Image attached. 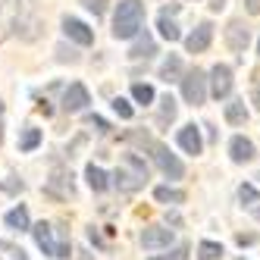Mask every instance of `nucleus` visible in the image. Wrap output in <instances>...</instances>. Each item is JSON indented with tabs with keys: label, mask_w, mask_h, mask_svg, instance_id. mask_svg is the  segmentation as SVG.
I'll list each match as a JSON object with an SVG mask.
<instances>
[{
	"label": "nucleus",
	"mask_w": 260,
	"mask_h": 260,
	"mask_svg": "<svg viewBox=\"0 0 260 260\" xmlns=\"http://www.w3.org/2000/svg\"><path fill=\"white\" fill-rule=\"evenodd\" d=\"M147 182V163L138 154H122L116 173H113V185L122 194H135L138 188H144Z\"/></svg>",
	"instance_id": "f257e3e1"
},
{
	"label": "nucleus",
	"mask_w": 260,
	"mask_h": 260,
	"mask_svg": "<svg viewBox=\"0 0 260 260\" xmlns=\"http://www.w3.org/2000/svg\"><path fill=\"white\" fill-rule=\"evenodd\" d=\"M144 22V4L141 0H119L113 16V38H135Z\"/></svg>",
	"instance_id": "f03ea898"
},
{
	"label": "nucleus",
	"mask_w": 260,
	"mask_h": 260,
	"mask_svg": "<svg viewBox=\"0 0 260 260\" xmlns=\"http://www.w3.org/2000/svg\"><path fill=\"white\" fill-rule=\"evenodd\" d=\"M132 138H138L147 151H151V157H154V163L160 166V173L166 176V179H182L185 176V166H182V160L170 151L166 144H160V141H151L147 135H132Z\"/></svg>",
	"instance_id": "7ed1b4c3"
},
{
	"label": "nucleus",
	"mask_w": 260,
	"mask_h": 260,
	"mask_svg": "<svg viewBox=\"0 0 260 260\" xmlns=\"http://www.w3.org/2000/svg\"><path fill=\"white\" fill-rule=\"evenodd\" d=\"M31 235H35L38 248H41L47 257H60V260H69V257H72V245H69V238L53 241V226H50V222H38V226H31Z\"/></svg>",
	"instance_id": "20e7f679"
},
{
	"label": "nucleus",
	"mask_w": 260,
	"mask_h": 260,
	"mask_svg": "<svg viewBox=\"0 0 260 260\" xmlns=\"http://www.w3.org/2000/svg\"><path fill=\"white\" fill-rule=\"evenodd\" d=\"M179 82H182V98H185V104L198 107V104L207 101V72L191 69V72H185Z\"/></svg>",
	"instance_id": "39448f33"
},
{
	"label": "nucleus",
	"mask_w": 260,
	"mask_h": 260,
	"mask_svg": "<svg viewBox=\"0 0 260 260\" xmlns=\"http://www.w3.org/2000/svg\"><path fill=\"white\" fill-rule=\"evenodd\" d=\"M44 191H47L50 198H57V201L72 198V194H76V185H72V173H66V170H53V176H50V179H47V185H44Z\"/></svg>",
	"instance_id": "423d86ee"
},
{
	"label": "nucleus",
	"mask_w": 260,
	"mask_h": 260,
	"mask_svg": "<svg viewBox=\"0 0 260 260\" xmlns=\"http://www.w3.org/2000/svg\"><path fill=\"white\" fill-rule=\"evenodd\" d=\"M210 94L216 98V101H222V98H229V91H232V69L226 66V63H216L213 69H210Z\"/></svg>",
	"instance_id": "0eeeda50"
},
{
	"label": "nucleus",
	"mask_w": 260,
	"mask_h": 260,
	"mask_svg": "<svg viewBox=\"0 0 260 260\" xmlns=\"http://www.w3.org/2000/svg\"><path fill=\"white\" fill-rule=\"evenodd\" d=\"M22 13V0H0V41H7V35L16 28Z\"/></svg>",
	"instance_id": "6e6552de"
},
{
	"label": "nucleus",
	"mask_w": 260,
	"mask_h": 260,
	"mask_svg": "<svg viewBox=\"0 0 260 260\" xmlns=\"http://www.w3.org/2000/svg\"><path fill=\"white\" fill-rule=\"evenodd\" d=\"M91 104V94H88V88L85 85H69L66 91H63V110L66 113H82V110Z\"/></svg>",
	"instance_id": "1a4fd4ad"
},
{
	"label": "nucleus",
	"mask_w": 260,
	"mask_h": 260,
	"mask_svg": "<svg viewBox=\"0 0 260 260\" xmlns=\"http://www.w3.org/2000/svg\"><path fill=\"white\" fill-rule=\"evenodd\" d=\"M210 41H213V25L210 22H201L188 38H185V50H188V53H204V50L210 47Z\"/></svg>",
	"instance_id": "9d476101"
},
{
	"label": "nucleus",
	"mask_w": 260,
	"mask_h": 260,
	"mask_svg": "<svg viewBox=\"0 0 260 260\" xmlns=\"http://www.w3.org/2000/svg\"><path fill=\"white\" fill-rule=\"evenodd\" d=\"M170 241H173V229H166V226H147L141 232V245L147 251H157V248H170Z\"/></svg>",
	"instance_id": "9b49d317"
},
{
	"label": "nucleus",
	"mask_w": 260,
	"mask_h": 260,
	"mask_svg": "<svg viewBox=\"0 0 260 260\" xmlns=\"http://www.w3.org/2000/svg\"><path fill=\"white\" fill-rule=\"evenodd\" d=\"M226 44H229L235 53H241V50L251 44V31H248V25L241 22V19H232V22L226 25Z\"/></svg>",
	"instance_id": "f8f14e48"
},
{
	"label": "nucleus",
	"mask_w": 260,
	"mask_h": 260,
	"mask_svg": "<svg viewBox=\"0 0 260 260\" xmlns=\"http://www.w3.org/2000/svg\"><path fill=\"white\" fill-rule=\"evenodd\" d=\"M63 31H66L69 41H76L82 47H88L91 41H94V31H91L82 19H72V16H66V19H63Z\"/></svg>",
	"instance_id": "ddd939ff"
},
{
	"label": "nucleus",
	"mask_w": 260,
	"mask_h": 260,
	"mask_svg": "<svg viewBox=\"0 0 260 260\" xmlns=\"http://www.w3.org/2000/svg\"><path fill=\"white\" fill-rule=\"evenodd\" d=\"M254 141L251 138H245V135H235L232 141H229V157L235 160V163H251L254 160Z\"/></svg>",
	"instance_id": "4468645a"
},
{
	"label": "nucleus",
	"mask_w": 260,
	"mask_h": 260,
	"mask_svg": "<svg viewBox=\"0 0 260 260\" xmlns=\"http://www.w3.org/2000/svg\"><path fill=\"white\" fill-rule=\"evenodd\" d=\"M179 147H182L185 154H191V157H198V154L204 151V141H201L198 125H185V128H179Z\"/></svg>",
	"instance_id": "2eb2a0df"
},
{
	"label": "nucleus",
	"mask_w": 260,
	"mask_h": 260,
	"mask_svg": "<svg viewBox=\"0 0 260 260\" xmlns=\"http://www.w3.org/2000/svg\"><path fill=\"white\" fill-rule=\"evenodd\" d=\"M176 10H179V7H166V10L160 13V19H157V28H160V38H166V41H179V38H182V31H179V25L173 22V16H176Z\"/></svg>",
	"instance_id": "dca6fc26"
},
{
	"label": "nucleus",
	"mask_w": 260,
	"mask_h": 260,
	"mask_svg": "<svg viewBox=\"0 0 260 260\" xmlns=\"http://www.w3.org/2000/svg\"><path fill=\"white\" fill-rule=\"evenodd\" d=\"M135 44H132V50H128V57L132 60H147V57H154L157 53V44H154V38L151 35H135Z\"/></svg>",
	"instance_id": "f3484780"
},
{
	"label": "nucleus",
	"mask_w": 260,
	"mask_h": 260,
	"mask_svg": "<svg viewBox=\"0 0 260 260\" xmlns=\"http://www.w3.org/2000/svg\"><path fill=\"white\" fill-rule=\"evenodd\" d=\"M160 79H163V82H179V79H182V60L176 57V53H170V57L163 60V66H160Z\"/></svg>",
	"instance_id": "a211bd4d"
},
{
	"label": "nucleus",
	"mask_w": 260,
	"mask_h": 260,
	"mask_svg": "<svg viewBox=\"0 0 260 260\" xmlns=\"http://www.w3.org/2000/svg\"><path fill=\"white\" fill-rule=\"evenodd\" d=\"M7 226H10V229H16V232H25V229H31L28 210L22 207V204H19V207H13V210L7 213Z\"/></svg>",
	"instance_id": "6ab92c4d"
},
{
	"label": "nucleus",
	"mask_w": 260,
	"mask_h": 260,
	"mask_svg": "<svg viewBox=\"0 0 260 260\" xmlns=\"http://www.w3.org/2000/svg\"><path fill=\"white\" fill-rule=\"evenodd\" d=\"M85 179H88V185H91L94 191H107V185H110V176L101 170V166H94V163H88Z\"/></svg>",
	"instance_id": "aec40b11"
},
{
	"label": "nucleus",
	"mask_w": 260,
	"mask_h": 260,
	"mask_svg": "<svg viewBox=\"0 0 260 260\" xmlns=\"http://www.w3.org/2000/svg\"><path fill=\"white\" fill-rule=\"evenodd\" d=\"M245 119H248V107H245V101H232V104H226V122L241 125Z\"/></svg>",
	"instance_id": "412c9836"
},
{
	"label": "nucleus",
	"mask_w": 260,
	"mask_h": 260,
	"mask_svg": "<svg viewBox=\"0 0 260 260\" xmlns=\"http://www.w3.org/2000/svg\"><path fill=\"white\" fill-rule=\"evenodd\" d=\"M154 198H157L160 204H182V201H185V191L170 188V185H160V188H154Z\"/></svg>",
	"instance_id": "4be33fe9"
},
{
	"label": "nucleus",
	"mask_w": 260,
	"mask_h": 260,
	"mask_svg": "<svg viewBox=\"0 0 260 260\" xmlns=\"http://www.w3.org/2000/svg\"><path fill=\"white\" fill-rule=\"evenodd\" d=\"M41 128H25V132H22V138H19V151L22 154H28V151H35V147H38L41 144Z\"/></svg>",
	"instance_id": "5701e85b"
},
{
	"label": "nucleus",
	"mask_w": 260,
	"mask_h": 260,
	"mask_svg": "<svg viewBox=\"0 0 260 260\" xmlns=\"http://www.w3.org/2000/svg\"><path fill=\"white\" fill-rule=\"evenodd\" d=\"M176 119V101L166 94L163 101H160V116H157V125H170Z\"/></svg>",
	"instance_id": "b1692460"
},
{
	"label": "nucleus",
	"mask_w": 260,
	"mask_h": 260,
	"mask_svg": "<svg viewBox=\"0 0 260 260\" xmlns=\"http://www.w3.org/2000/svg\"><path fill=\"white\" fill-rule=\"evenodd\" d=\"M222 257V245L216 241H201L198 245V260H219Z\"/></svg>",
	"instance_id": "393cba45"
},
{
	"label": "nucleus",
	"mask_w": 260,
	"mask_h": 260,
	"mask_svg": "<svg viewBox=\"0 0 260 260\" xmlns=\"http://www.w3.org/2000/svg\"><path fill=\"white\" fill-rule=\"evenodd\" d=\"M132 98H135L138 104H144V107H147V104H154V98H157V94H154V88H151V85L135 82V85H132Z\"/></svg>",
	"instance_id": "a878e982"
},
{
	"label": "nucleus",
	"mask_w": 260,
	"mask_h": 260,
	"mask_svg": "<svg viewBox=\"0 0 260 260\" xmlns=\"http://www.w3.org/2000/svg\"><path fill=\"white\" fill-rule=\"evenodd\" d=\"M113 110H116V113H119L122 119H132V113H135L132 104H128L125 98H113Z\"/></svg>",
	"instance_id": "bb28decb"
},
{
	"label": "nucleus",
	"mask_w": 260,
	"mask_h": 260,
	"mask_svg": "<svg viewBox=\"0 0 260 260\" xmlns=\"http://www.w3.org/2000/svg\"><path fill=\"white\" fill-rule=\"evenodd\" d=\"M107 4H110V0H82V7L91 10L94 16H104V13H107Z\"/></svg>",
	"instance_id": "cd10ccee"
},
{
	"label": "nucleus",
	"mask_w": 260,
	"mask_h": 260,
	"mask_svg": "<svg viewBox=\"0 0 260 260\" xmlns=\"http://www.w3.org/2000/svg\"><path fill=\"white\" fill-rule=\"evenodd\" d=\"M238 198L245 201V204H257V188H254V185H241V188H238Z\"/></svg>",
	"instance_id": "c85d7f7f"
},
{
	"label": "nucleus",
	"mask_w": 260,
	"mask_h": 260,
	"mask_svg": "<svg viewBox=\"0 0 260 260\" xmlns=\"http://www.w3.org/2000/svg\"><path fill=\"white\" fill-rule=\"evenodd\" d=\"M185 254H188V248L182 245V248H176V251H173L170 257H151V260H185Z\"/></svg>",
	"instance_id": "c756f323"
},
{
	"label": "nucleus",
	"mask_w": 260,
	"mask_h": 260,
	"mask_svg": "<svg viewBox=\"0 0 260 260\" xmlns=\"http://www.w3.org/2000/svg\"><path fill=\"white\" fill-rule=\"evenodd\" d=\"M91 125H98V132H110L107 119H101V116H91Z\"/></svg>",
	"instance_id": "7c9ffc66"
},
{
	"label": "nucleus",
	"mask_w": 260,
	"mask_h": 260,
	"mask_svg": "<svg viewBox=\"0 0 260 260\" xmlns=\"http://www.w3.org/2000/svg\"><path fill=\"white\" fill-rule=\"evenodd\" d=\"M245 7H248L251 16H260V0H245Z\"/></svg>",
	"instance_id": "2f4dec72"
},
{
	"label": "nucleus",
	"mask_w": 260,
	"mask_h": 260,
	"mask_svg": "<svg viewBox=\"0 0 260 260\" xmlns=\"http://www.w3.org/2000/svg\"><path fill=\"white\" fill-rule=\"evenodd\" d=\"M251 104H254V107H257V110H260V85H257V88H254V91H251Z\"/></svg>",
	"instance_id": "473e14b6"
},
{
	"label": "nucleus",
	"mask_w": 260,
	"mask_h": 260,
	"mask_svg": "<svg viewBox=\"0 0 260 260\" xmlns=\"http://www.w3.org/2000/svg\"><path fill=\"white\" fill-rule=\"evenodd\" d=\"M235 241H238V245H251V241H254V235H238Z\"/></svg>",
	"instance_id": "72a5a7b5"
},
{
	"label": "nucleus",
	"mask_w": 260,
	"mask_h": 260,
	"mask_svg": "<svg viewBox=\"0 0 260 260\" xmlns=\"http://www.w3.org/2000/svg\"><path fill=\"white\" fill-rule=\"evenodd\" d=\"M0 141H4V125H0Z\"/></svg>",
	"instance_id": "f704fd0d"
},
{
	"label": "nucleus",
	"mask_w": 260,
	"mask_h": 260,
	"mask_svg": "<svg viewBox=\"0 0 260 260\" xmlns=\"http://www.w3.org/2000/svg\"><path fill=\"white\" fill-rule=\"evenodd\" d=\"M257 219H260V207H257Z\"/></svg>",
	"instance_id": "c9c22d12"
},
{
	"label": "nucleus",
	"mask_w": 260,
	"mask_h": 260,
	"mask_svg": "<svg viewBox=\"0 0 260 260\" xmlns=\"http://www.w3.org/2000/svg\"><path fill=\"white\" fill-rule=\"evenodd\" d=\"M257 53H260V41H257Z\"/></svg>",
	"instance_id": "e433bc0d"
},
{
	"label": "nucleus",
	"mask_w": 260,
	"mask_h": 260,
	"mask_svg": "<svg viewBox=\"0 0 260 260\" xmlns=\"http://www.w3.org/2000/svg\"><path fill=\"white\" fill-rule=\"evenodd\" d=\"M0 113H4V104H0Z\"/></svg>",
	"instance_id": "4c0bfd02"
}]
</instances>
